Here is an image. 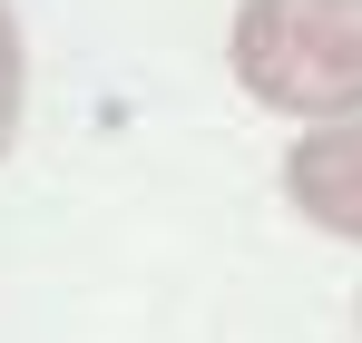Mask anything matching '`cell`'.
<instances>
[{
  "label": "cell",
  "mask_w": 362,
  "mask_h": 343,
  "mask_svg": "<svg viewBox=\"0 0 362 343\" xmlns=\"http://www.w3.org/2000/svg\"><path fill=\"white\" fill-rule=\"evenodd\" d=\"M20 99H30V50H20V20H10V0H0V157H10V137H20Z\"/></svg>",
  "instance_id": "obj_3"
},
{
  "label": "cell",
  "mask_w": 362,
  "mask_h": 343,
  "mask_svg": "<svg viewBox=\"0 0 362 343\" xmlns=\"http://www.w3.org/2000/svg\"><path fill=\"white\" fill-rule=\"evenodd\" d=\"M284 196H294L323 235H353L362 245V118H323V128L303 137L294 157H284Z\"/></svg>",
  "instance_id": "obj_2"
},
{
  "label": "cell",
  "mask_w": 362,
  "mask_h": 343,
  "mask_svg": "<svg viewBox=\"0 0 362 343\" xmlns=\"http://www.w3.org/2000/svg\"><path fill=\"white\" fill-rule=\"evenodd\" d=\"M226 59L255 108L362 118V0H245Z\"/></svg>",
  "instance_id": "obj_1"
}]
</instances>
